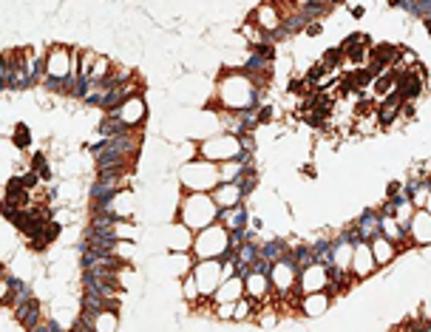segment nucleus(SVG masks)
<instances>
[{"mask_svg": "<svg viewBox=\"0 0 431 332\" xmlns=\"http://www.w3.org/2000/svg\"><path fill=\"white\" fill-rule=\"evenodd\" d=\"M395 91H397L400 97H403V102H406V100H414L417 94L423 91V83L417 80L414 74H409V71H403V74H400V77H397V85H395Z\"/></svg>", "mask_w": 431, "mask_h": 332, "instance_id": "1", "label": "nucleus"}, {"mask_svg": "<svg viewBox=\"0 0 431 332\" xmlns=\"http://www.w3.org/2000/svg\"><path fill=\"white\" fill-rule=\"evenodd\" d=\"M258 119H261V122H269V108H264V111L258 114Z\"/></svg>", "mask_w": 431, "mask_h": 332, "instance_id": "6", "label": "nucleus"}, {"mask_svg": "<svg viewBox=\"0 0 431 332\" xmlns=\"http://www.w3.org/2000/svg\"><path fill=\"white\" fill-rule=\"evenodd\" d=\"M346 54H343V49H329L326 54H323V63H326V68H335L338 66V60H343Z\"/></svg>", "mask_w": 431, "mask_h": 332, "instance_id": "3", "label": "nucleus"}, {"mask_svg": "<svg viewBox=\"0 0 431 332\" xmlns=\"http://www.w3.org/2000/svg\"><path fill=\"white\" fill-rule=\"evenodd\" d=\"M306 32H309V34H321V23H312V26H309Z\"/></svg>", "mask_w": 431, "mask_h": 332, "instance_id": "5", "label": "nucleus"}, {"mask_svg": "<svg viewBox=\"0 0 431 332\" xmlns=\"http://www.w3.org/2000/svg\"><path fill=\"white\" fill-rule=\"evenodd\" d=\"M15 145L17 148H23V145H29V128H26V125H17L15 128Z\"/></svg>", "mask_w": 431, "mask_h": 332, "instance_id": "4", "label": "nucleus"}, {"mask_svg": "<svg viewBox=\"0 0 431 332\" xmlns=\"http://www.w3.org/2000/svg\"><path fill=\"white\" fill-rule=\"evenodd\" d=\"M32 167L37 170L40 179H49V165H46V156H43V153H34L32 156Z\"/></svg>", "mask_w": 431, "mask_h": 332, "instance_id": "2", "label": "nucleus"}]
</instances>
